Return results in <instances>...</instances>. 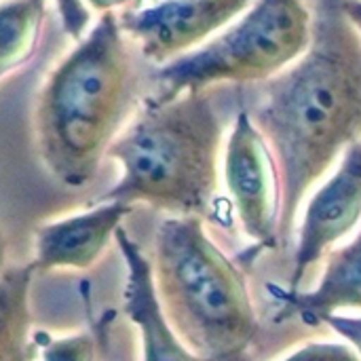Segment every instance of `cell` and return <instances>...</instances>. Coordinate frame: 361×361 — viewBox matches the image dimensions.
<instances>
[{
  "label": "cell",
  "mask_w": 361,
  "mask_h": 361,
  "mask_svg": "<svg viewBox=\"0 0 361 361\" xmlns=\"http://www.w3.org/2000/svg\"><path fill=\"white\" fill-rule=\"evenodd\" d=\"M254 118L275 148L288 233L305 192L361 140V34L345 0H317L307 55L264 85Z\"/></svg>",
  "instance_id": "1"
},
{
  "label": "cell",
  "mask_w": 361,
  "mask_h": 361,
  "mask_svg": "<svg viewBox=\"0 0 361 361\" xmlns=\"http://www.w3.org/2000/svg\"><path fill=\"white\" fill-rule=\"evenodd\" d=\"M137 85L118 17L108 11L51 70L36 99V148L53 178L70 188L93 180L137 104Z\"/></svg>",
  "instance_id": "2"
},
{
  "label": "cell",
  "mask_w": 361,
  "mask_h": 361,
  "mask_svg": "<svg viewBox=\"0 0 361 361\" xmlns=\"http://www.w3.org/2000/svg\"><path fill=\"white\" fill-rule=\"evenodd\" d=\"M222 127L212 89L150 99L108 150L123 178L99 203L144 201L180 216L207 214L218 186Z\"/></svg>",
  "instance_id": "3"
},
{
  "label": "cell",
  "mask_w": 361,
  "mask_h": 361,
  "mask_svg": "<svg viewBox=\"0 0 361 361\" xmlns=\"http://www.w3.org/2000/svg\"><path fill=\"white\" fill-rule=\"evenodd\" d=\"M157 273L173 326L203 360L231 357L247 345L254 315L243 281L209 243L197 216L161 226Z\"/></svg>",
  "instance_id": "4"
},
{
  "label": "cell",
  "mask_w": 361,
  "mask_h": 361,
  "mask_svg": "<svg viewBox=\"0 0 361 361\" xmlns=\"http://www.w3.org/2000/svg\"><path fill=\"white\" fill-rule=\"evenodd\" d=\"M311 17L302 0H258L239 25L184 55L159 72L163 95L209 89L216 82H254L271 78L311 44Z\"/></svg>",
  "instance_id": "5"
},
{
  "label": "cell",
  "mask_w": 361,
  "mask_h": 361,
  "mask_svg": "<svg viewBox=\"0 0 361 361\" xmlns=\"http://www.w3.org/2000/svg\"><path fill=\"white\" fill-rule=\"evenodd\" d=\"M247 6L250 0H165L125 13L118 23L140 44L144 57L165 61L195 47Z\"/></svg>",
  "instance_id": "6"
},
{
  "label": "cell",
  "mask_w": 361,
  "mask_h": 361,
  "mask_svg": "<svg viewBox=\"0 0 361 361\" xmlns=\"http://www.w3.org/2000/svg\"><path fill=\"white\" fill-rule=\"evenodd\" d=\"M226 182L245 231L254 239L271 241L275 233V165L264 135L250 112H239L226 150Z\"/></svg>",
  "instance_id": "7"
},
{
  "label": "cell",
  "mask_w": 361,
  "mask_h": 361,
  "mask_svg": "<svg viewBox=\"0 0 361 361\" xmlns=\"http://www.w3.org/2000/svg\"><path fill=\"white\" fill-rule=\"evenodd\" d=\"M131 212V205L108 201L85 214L38 226L34 241V271L51 273L89 269L108 247L112 235L121 228V220Z\"/></svg>",
  "instance_id": "8"
},
{
  "label": "cell",
  "mask_w": 361,
  "mask_h": 361,
  "mask_svg": "<svg viewBox=\"0 0 361 361\" xmlns=\"http://www.w3.org/2000/svg\"><path fill=\"white\" fill-rule=\"evenodd\" d=\"M361 216V140L345 150V159L336 176L315 195L309 205L300 247H298V273H302L319 260V256L347 231L353 228Z\"/></svg>",
  "instance_id": "9"
},
{
  "label": "cell",
  "mask_w": 361,
  "mask_h": 361,
  "mask_svg": "<svg viewBox=\"0 0 361 361\" xmlns=\"http://www.w3.org/2000/svg\"><path fill=\"white\" fill-rule=\"evenodd\" d=\"M116 241L131 269V279L127 288V311L142 328L146 361H195L188 351H184L173 341L171 330H167V326L163 324L159 305L152 296L150 269L140 250L121 228L116 231Z\"/></svg>",
  "instance_id": "10"
},
{
  "label": "cell",
  "mask_w": 361,
  "mask_h": 361,
  "mask_svg": "<svg viewBox=\"0 0 361 361\" xmlns=\"http://www.w3.org/2000/svg\"><path fill=\"white\" fill-rule=\"evenodd\" d=\"M34 275L32 264L0 273V361H36L40 355L30 311Z\"/></svg>",
  "instance_id": "11"
},
{
  "label": "cell",
  "mask_w": 361,
  "mask_h": 361,
  "mask_svg": "<svg viewBox=\"0 0 361 361\" xmlns=\"http://www.w3.org/2000/svg\"><path fill=\"white\" fill-rule=\"evenodd\" d=\"M44 8L47 0L0 2V80L36 55Z\"/></svg>",
  "instance_id": "12"
},
{
  "label": "cell",
  "mask_w": 361,
  "mask_h": 361,
  "mask_svg": "<svg viewBox=\"0 0 361 361\" xmlns=\"http://www.w3.org/2000/svg\"><path fill=\"white\" fill-rule=\"evenodd\" d=\"M302 307L319 317H328L338 307L361 309V235L332 256L319 290L302 298Z\"/></svg>",
  "instance_id": "13"
},
{
  "label": "cell",
  "mask_w": 361,
  "mask_h": 361,
  "mask_svg": "<svg viewBox=\"0 0 361 361\" xmlns=\"http://www.w3.org/2000/svg\"><path fill=\"white\" fill-rule=\"evenodd\" d=\"M40 361H95V343L89 334H74L66 338L49 341L44 336V343H40Z\"/></svg>",
  "instance_id": "14"
},
{
  "label": "cell",
  "mask_w": 361,
  "mask_h": 361,
  "mask_svg": "<svg viewBox=\"0 0 361 361\" xmlns=\"http://www.w3.org/2000/svg\"><path fill=\"white\" fill-rule=\"evenodd\" d=\"M57 2V11L61 15V23L63 30L70 38H74L76 42L85 38V30L89 25L91 13L87 8V4L82 0H55Z\"/></svg>",
  "instance_id": "15"
},
{
  "label": "cell",
  "mask_w": 361,
  "mask_h": 361,
  "mask_svg": "<svg viewBox=\"0 0 361 361\" xmlns=\"http://www.w3.org/2000/svg\"><path fill=\"white\" fill-rule=\"evenodd\" d=\"M288 361H360V357L349 349L341 345H313L305 351L296 353Z\"/></svg>",
  "instance_id": "16"
},
{
  "label": "cell",
  "mask_w": 361,
  "mask_h": 361,
  "mask_svg": "<svg viewBox=\"0 0 361 361\" xmlns=\"http://www.w3.org/2000/svg\"><path fill=\"white\" fill-rule=\"evenodd\" d=\"M330 322L343 336L353 341L361 355V319H330Z\"/></svg>",
  "instance_id": "17"
},
{
  "label": "cell",
  "mask_w": 361,
  "mask_h": 361,
  "mask_svg": "<svg viewBox=\"0 0 361 361\" xmlns=\"http://www.w3.org/2000/svg\"><path fill=\"white\" fill-rule=\"evenodd\" d=\"M345 13L351 19V23L360 30L361 34V2L360 0H345Z\"/></svg>",
  "instance_id": "18"
},
{
  "label": "cell",
  "mask_w": 361,
  "mask_h": 361,
  "mask_svg": "<svg viewBox=\"0 0 361 361\" xmlns=\"http://www.w3.org/2000/svg\"><path fill=\"white\" fill-rule=\"evenodd\" d=\"M95 11H102V13H108L112 11L114 6H121V4H127L129 0H87Z\"/></svg>",
  "instance_id": "19"
},
{
  "label": "cell",
  "mask_w": 361,
  "mask_h": 361,
  "mask_svg": "<svg viewBox=\"0 0 361 361\" xmlns=\"http://www.w3.org/2000/svg\"><path fill=\"white\" fill-rule=\"evenodd\" d=\"M8 267H6V241H4V235L0 231V273H4Z\"/></svg>",
  "instance_id": "20"
},
{
  "label": "cell",
  "mask_w": 361,
  "mask_h": 361,
  "mask_svg": "<svg viewBox=\"0 0 361 361\" xmlns=\"http://www.w3.org/2000/svg\"><path fill=\"white\" fill-rule=\"evenodd\" d=\"M0 2H2V0H0Z\"/></svg>",
  "instance_id": "21"
}]
</instances>
